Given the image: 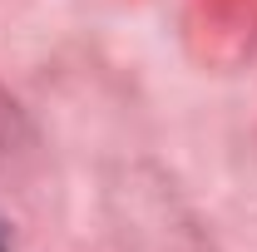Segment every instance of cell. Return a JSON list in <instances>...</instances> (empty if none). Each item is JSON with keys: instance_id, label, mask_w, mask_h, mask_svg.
<instances>
[{"instance_id": "obj_1", "label": "cell", "mask_w": 257, "mask_h": 252, "mask_svg": "<svg viewBox=\"0 0 257 252\" xmlns=\"http://www.w3.org/2000/svg\"><path fill=\"white\" fill-rule=\"evenodd\" d=\"M0 252H5V232H0Z\"/></svg>"}]
</instances>
